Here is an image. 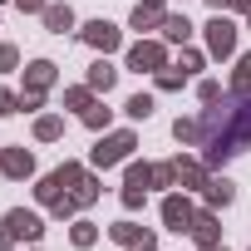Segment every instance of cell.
Instances as JSON below:
<instances>
[{
  "mask_svg": "<svg viewBox=\"0 0 251 251\" xmlns=\"http://www.w3.org/2000/svg\"><path fill=\"white\" fill-rule=\"evenodd\" d=\"M202 148H207V153H202L207 168H217L222 158L251 148V99L226 103V108H207V113H202Z\"/></svg>",
  "mask_w": 251,
  "mask_h": 251,
  "instance_id": "1",
  "label": "cell"
},
{
  "mask_svg": "<svg viewBox=\"0 0 251 251\" xmlns=\"http://www.w3.org/2000/svg\"><path fill=\"white\" fill-rule=\"evenodd\" d=\"M40 231H45V222H40L35 212H10V217H0V251H5L10 241H20V236L35 241Z\"/></svg>",
  "mask_w": 251,
  "mask_h": 251,
  "instance_id": "2",
  "label": "cell"
},
{
  "mask_svg": "<svg viewBox=\"0 0 251 251\" xmlns=\"http://www.w3.org/2000/svg\"><path fill=\"white\" fill-rule=\"evenodd\" d=\"M207 50H212L217 59H226V54L236 50V25H231L222 10H217V15H212V25H207Z\"/></svg>",
  "mask_w": 251,
  "mask_h": 251,
  "instance_id": "3",
  "label": "cell"
},
{
  "mask_svg": "<svg viewBox=\"0 0 251 251\" xmlns=\"http://www.w3.org/2000/svg\"><path fill=\"white\" fill-rule=\"evenodd\" d=\"M128 153H133V133H113V138H103L94 148V168H113V163H123Z\"/></svg>",
  "mask_w": 251,
  "mask_h": 251,
  "instance_id": "4",
  "label": "cell"
},
{
  "mask_svg": "<svg viewBox=\"0 0 251 251\" xmlns=\"http://www.w3.org/2000/svg\"><path fill=\"white\" fill-rule=\"evenodd\" d=\"M163 59H168V54H163V45H153V40H138V45L128 50V69H138V74H143V69H163Z\"/></svg>",
  "mask_w": 251,
  "mask_h": 251,
  "instance_id": "5",
  "label": "cell"
},
{
  "mask_svg": "<svg viewBox=\"0 0 251 251\" xmlns=\"http://www.w3.org/2000/svg\"><path fill=\"white\" fill-rule=\"evenodd\" d=\"M84 45H94V50L108 54V50H118L123 40H118V30H113L108 20H89V25H84Z\"/></svg>",
  "mask_w": 251,
  "mask_h": 251,
  "instance_id": "6",
  "label": "cell"
},
{
  "mask_svg": "<svg viewBox=\"0 0 251 251\" xmlns=\"http://www.w3.org/2000/svg\"><path fill=\"white\" fill-rule=\"evenodd\" d=\"M0 173H5V177H30L35 173V158L25 148H5V153H0Z\"/></svg>",
  "mask_w": 251,
  "mask_h": 251,
  "instance_id": "7",
  "label": "cell"
},
{
  "mask_svg": "<svg viewBox=\"0 0 251 251\" xmlns=\"http://www.w3.org/2000/svg\"><path fill=\"white\" fill-rule=\"evenodd\" d=\"M192 217H197V212L187 207V197H168V202H163V222H168L173 231H187V226H192Z\"/></svg>",
  "mask_w": 251,
  "mask_h": 251,
  "instance_id": "8",
  "label": "cell"
},
{
  "mask_svg": "<svg viewBox=\"0 0 251 251\" xmlns=\"http://www.w3.org/2000/svg\"><path fill=\"white\" fill-rule=\"evenodd\" d=\"M25 84H30V94H45V89L54 84V64H50V59H35V64L25 69Z\"/></svg>",
  "mask_w": 251,
  "mask_h": 251,
  "instance_id": "9",
  "label": "cell"
},
{
  "mask_svg": "<svg viewBox=\"0 0 251 251\" xmlns=\"http://www.w3.org/2000/svg\"><path fill=\"white\" fill-rule=\"evenodd\" d=\"M187 231L197 236V246H217V217H212V212H197Z\"/></svg>",
  "mask_w": 251,
  "mask_h": 251,
  "instance_id": "10",
  "label": "cell"
},
{
  "mask_svg": "<svg viewBox=\"0 0 251 251\" xmlns=\"http://www.w3.org/2000/svg\"><path fill=\"white\" fill-rule=\"evenodd\" d=\"M45 25H50L54 35H64V30L74 25V10H69V5H45Z\"/></svg>",
  "mask_w": 251,
  "mask_h": 251,
  "instance_id": "11",
  "label": "cell"
},
{
  "mask_svg": "<svg viewBox=\"0 0 251 251\" xmlns=\"http://www.w3.org/2000/svg\"><path fill=\"white\" fill-rule=\"evenodd\" d=\"M231 94L236 99H251V54L236 59V79H231Z\"/></svg>",
  "mask_w": 251,
  "mask_h": 251,
  "instance_id": "12",
  "label": "cell"
},
{
  "mask_svg": "<svg viewBox=\"0 0 251 251\" xmlns=\"http://www.w3.org/2000/svg\"><path fill=\"white\" fill-rule=\"evenodd\" d=\"M163 20H168V15H163L158 5H138V10H133V30H153V25H163Z\"/></svg>",
  "mask_w": 251,
  "mask_h": 251,
  "instance_id": "13",
  "label": "cell"
},
{
  "mask_svg": "<svg viewBox=\"0 0 251 251\" xmlns=\"http://www.w3.org/2000/svg\"><path fill=\"white\" fill-rule=\"evenodd\" d=\"M163 35H168L173 45H182V40L192 35V25H187V15H168V20H163Z\"/></svg>",
  "mask_w": 251,
  "mask_h": 251,
  "instance_id": "14",
  "label": "cell"
},
{
  "mask_svg": "<svg viewBox=\"0 0 251 251\" xmlns=\"http://www.w3.org/2000/svg\"><path fill=\"white\" fill-rule=\"evenodd\" d=\"M231 197H236V192H231L226 177H212V182H207V202H212V207H226Z\"/></svg>",
  "mask_w": 251,
  "mask_h": 251,
  "instance_id": "15",
  "label": "cell"
},
{
  "mask_svg": "<svg viewBox=\"0 0 251 251\" xmlns=\"http://www.w3.org/2000/svg\"><path fill=\"white\" fill-rule=\"evenodd\" d=\"M173 133H177V143H197L202 138V118H177Z\"/></svg>",
  "mask_w": 251,
  "mask_h": 251,
  "instance_id": "16",
  "label": "cell"
},
{
  "mask_svg": "<svg viewBox=\"0 0 251 251\" xmlns=\"http://www.w3.org/2000/svg\"><path fill=\"white\" fill-rule=\"evenodd\" d=\"M113 79H118V74H113V69L103 64V59H99V64L89 69V89H103V94H108V89H113Z\"/></svg>",
  "mask_w": 251,
  "mask_h": 251,
  "instance_id": "17",
  "label": "cell"
},
{
  "mask_svg": "<svg viewBox=\"0 0 251 251\" xmlns=\"http://www.w3.org/2000/svg\"><path fill=\"white\" fill-rule=\"evenodd\" d=\"M123 113H128V118H148V113H153V99H148V94H133Z\"/></svg>",
  "mask_w": 251,
  "mask_h": 251,
  "instance_id": "18",
  "label": "cell"
},
{
  "mask_svg": "<svg viewBox=\"0 0 251 251\" xmlns=\"http://www.w3.org/2000/svg\"><path fill=\"white\" fill-rule=\"evenodd\" d=\"M35 133L50 143V138H59V133H64V123H59V118H40V123H35Z\"/></svg>",
  "mask_w": 251,
  "mask_h": 251,
  "instance_id": "19",
  "label": "cell"
},
{
  "mask_svg": "<svg viewBox=\"0 0 251 251\" xmlns=\"http://www.w3.org/2000/svg\"><path fill=\"white\" fill-rule=\"evenodd\" d=\"M94 222H74V246H94Z\"/></svg>",
  "mask_w": 251,
  "mask_h": 251,
  "instance_id": "20",
  "label": "cell"
},
{
  "mask_svg": "<svg viewBox=\"0 0 251 251\" xmlns=\"http://www.w3.org/2000/svg\"><path fill=\"white\" fill-rule=\"evenodd\" d=\"M182 79L187 74H177V69H158V89H182Z\"/></svg>",
  "mask_w": 251,
  "mask_h": 251,
  "instance_id": "21",
  "label": "cell"
},
{
  "mask_svg": "<svg viewBox=\"0 0 251 251\" xmlns=\"http://www.w3.org/2000/svg\"><path fill=\"white\" fill-rule=\"evenodd\" d=\"M84 123L89 128H108V108H84Z\"/></svg>",
  "mask_w": 251,
  "mask_h": 251,
  "instance_id": "22",
  "label": "cell"
},
{
  "mask_svg": "<svg viewBox=\"0 0 251 251\" xmlns=\"http://www.w3.org/2000/svg\"><path fill=\"white\" fill-rule=\"evenodd\" d=\"M197 94H202V103H222V84H217V79H207Z\"/></svg>",
  "mask_w": 251,
  "mask_h": 251,
  "instance_id": "23",
  "label": "cell"
},
{
  "mask_svg": "<svg viewBox=\"0 0 251 251\" xmlns=\"http://www.w3.org/2000/svg\"><path fill=\"white\" fill-rule=\"evenodd\" d=\"M173 168H177L182 182H202V168H197V163H173Z\"/></svg>",
  "mask_w": 251,
  "mask_h": 251,
  "instance_id": "24",
  "label": "cell"
},
{
  "mask_svg": "<svg viewBox=\"0 0 251 251\" xmlns=\"http://www.w3.org/2000/svg\"><path fill=\"white\" fill-rule=\"evenodd\" d=\"M0 113H20V99L10 89H0Z\"/></svg>",
  "mask_w": 251,
  "mask_h": 251,
  "instance_id": "25",
  "label": "cell"
},
{
  "mask_svg": "<svg viewBox=\"0 0 251 251\" xmlns=\"http://www.w3.org/2000/svg\"><path fill=\"white\" fill-rule=\"evenodd\" d=\"M15 59H20L15 45H0V69H15Z\"/></svg>",
  "mask_w": 251,
  "mask_h": 251,
  "instance_id": "26",
  "label": "cell"
},
{
  "mask_svg": "<svg viewBox=\"0 0 251 251\" xmlns=\"http://www.w3.org/2000/svg\"><path fill=\"white\" fill-rule=\"evenodd\" d=\"M192 69H202V54H192V50H187V54H182V74H192Z\"/></svg>",
  "mask_w": 251,
  "mask_h": 251,
  "instance_id": "27",
  "label": "cell"
},
{
  "mask_svg": "<svg viewBox=\"0 0 251 251\" xmlns=\"http://www.w3.org/2000/svg\"><path fill=\"white\" fill-rule=\"evenodd\" d=\"M89 103V89H69V108H84Z\"/></svg>",
  "mask_w": 251,
  "mask_h": 251,
  "instance_id": "28",
  "label": "cell"
},
{
  "mask_svg": "<svg viewBox=\"0 0 251 251\" xmlns=\"http://www.w3.org/2000/svg\"><path fill=\"white\" fill-rule=\"evenodd\" d=\"M20 10H45V0H15Z\"/></svg>",
  "mask_w": 251,
  "mask_h": 251,
  "instance_id": "29",
  "label": "cell"
},
{
  "mask_svg": "<svg viewBox=\"0 0 251 251\" xmlns=\"http://www.w3.org/2000/svg\"><path fill=\"white\" fill-rule=\"evenodd\" d=\"M226 5H231V10H251V0H226Z\"/></svg>",
  "mask_w": 251,
  "mask_h": 251,
  "instance_id": "30",
  "label": "cell"
},
{
  "mask_svg": "<svg viewBox=\"0 0 251 251\" xmlns=\"http://www.w3.org/2000/svg\"><path fill=\"white\" fill-rule=\"evenodd\" d=\"M212 5H217V10H222V5H226V0H212Z\"/></svg>",
  "mask_w": 251,
  "mask_h": 251,
  "instance_id": "31",
  "label": "cell"
},
{
  "mask_svg": "<svg viewBox=\"0 0 251 251\" xmlns=\"http://www.w3.org/2000/svg\"><path fill=\"white\" fill-rule=\"evenodd\" d=\"M246 30H251V10H246Z\"/></svg>",
  "mask_w": 251,
  "mask_h": 251,
  "instance_id": "32",
  "label": "cell"
},
{
  "mask_svg": "<svg viewBox=\"0 0 251 251\" xmlns=\"http://www.w3.org/2000/svg\"><path fill=\"white\" fill-rule=\"evenodd\" d=\"M202 251H217V246H202ZM222 251H226V246H222Z\"/></svg>",
  "mask_w": 251,
  "mask_h": 251,
  "instance_id": "33",
  "label": "cell"
},
{
  "mask_svg": "<svg viewBox=\"0 0 251 251\" xmlns=\"http://www.w3.org/2000/svg\"><path fill=\"white\" fill-rule=\"evenodd\" d=\"M148 5H163V0H148Z\"/></svg>",
  "mask_w": 251,
  "mask_h": 251,
  "instance_id": "34",
  "label": "cell"
}]
</instances>
